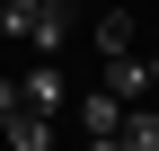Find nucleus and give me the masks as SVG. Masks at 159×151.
Segmentation results:
<instances>
[{"label": "nucleus", "mask_w": 159, "mask_h": 151, "mask_svg": "<svg viewBox=\"0 0 159 151\" xmlns=\"http://www.w3.org/2000/svg\"><path fill=\"white\" fill-rule=\"evenodd\" d=\"M0 36H18V45L53 53V45L71 36V9H62V0H0Z\"/></svg>", "instance_id": "obj_1"}, {"label": "nucleus", "mask_w": 159, "mask_h": 151, "mask_svg": "<svg viewBox=\"0 0 159 151\" xmlns=\"http://www.w3.org/2000/svg\"><path fill=\"white\" fill-rule=\"evenodd\" d=\"M97 89H115L124 107H150V62H133V53H115V62H106V80H97Z\"/></svg>", "instance_id": "obj_2"}, {"label": "nucleus", "mask_w": 159, "mask_h": 151, "mask_svg": "<svg viewBox=\"0 0 159 151\" xmlns=\"http://www.w3.org/2000/svg\"><path fill=\"white\" fill-rule=\"evenodd\" d=\"M0 142H9V151H53V116L18 107V116H0Z\"/></svg>", "instance_id": "obj_3"}, {"label": "nucleus", "mask_w": 159, "mask_h": 151, "mask_svg": "<svg viewBox=\"0 0 159 151\" xmlns=\"http://www.w3.org/2000/svg\"><path fill=\"white\" fill-rule=\"evenodd\" d=\"M80 134H124V98L115 89H89L80 98Z\"/></svg>", "instance_id": "obj_4"}, {"label": "nucleus", "mask_w": 159, "mask_h": 151, "mask_svg": "<svg viewBox=\"0 0 159 151\" xmlns=\"http://www.w3.org/2000/svg\"><path fill=\"white\" fill-rule=\"evenodd\" d=\"M18 98H27L35 116H62V71H27V80H18Z\"/></svg>", "instance_id": "obj_5"}, {"label": "nucleus", "mask_w": 159, "mask_h": 151, "mask_svg": "<svg viewBox=\"0 0 159 151\" xmlns=\"http://www.w3.org/2000/svg\"><path fill=\"white\" fill-rule=\"evenodd\" d=\"M124 151H159V107H124Z\"/></svg>", "instance_id": "obj_6"}, {"label": "nucleus", "mask_w": 159, "mask_h": 151, "mask_svg": "<svg viewBox=\"0 0 159 151\" xmlns=\"http://www.w3.org/2000/svg\"><path fill=\"white\" fill-rule=\"evenodd\" d=\"M97 53H106V62L133 53V9H106V18H97Z\"/></svg>", "instance_id": "obj_7"}, {"label": "nucleus", "mask_w": 159, "mask_h": 151, "mask_svg": "<svg viewBox=\"0 0 159 151\" xmlns=\"http://www.w3.org/2000/svg\"><path fill=\"white\" fill-rule=\"evenodd\" d=\"M80 151H124V142H115V134H89V142H80Z\"/></svg>", "instance_id": "obj_8"}]
</instances>
